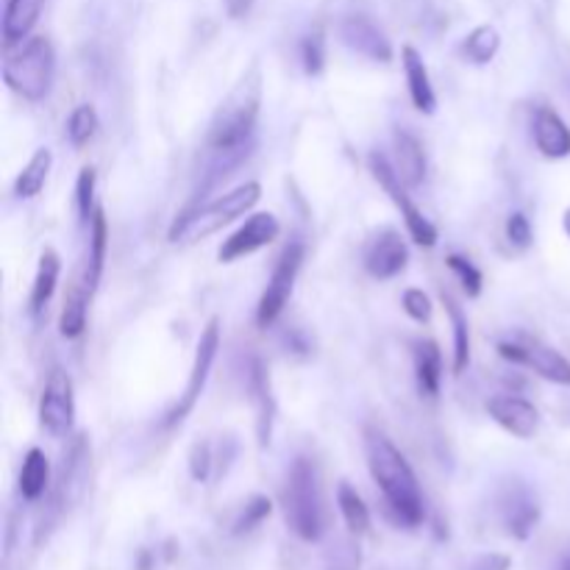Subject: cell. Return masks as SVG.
Returning <instances> with one entry per match:
<instances>
[{
    "label": "cell",
    "mask_w": 570,
    "mask_h": 570,
    "mask_svg": "<svg viewBox=\"0 0 570 570\" xmlns=\"http://www.w3.org/2000/svg\"><path fill=\"white\" fill-rule=\"evenodd\" d=\"M365 454H368L370 476L379 484L390 515L406 529H417L426 521V504H423V490L412 465L392 446L390 437L376 428H368L365 434Z\"/></svg>",
    "instance_id": "obj_1"
},
{
    "label": "cell",
    "mask_w": 570,
    "mask_h": 570,
    "mask_svg": "<svg viewBox=\"0 0 570 570\" xmlns=\"http://www.w3.org/2000/svg\"><path fill=\"white\" fill-rule=\"evenodd\" d=\"M281 510H284L287 526L298 540H321L323 532H326V506H323L321 473L310 457H298L287 470Z\"/></svg>",
    "instance_id": "obj_2"
},
{
    "label": "cell",
    "mask_w": 570,
    "mask_h": 570,
    "mask_svg": "<svg viewBox=\"0 0 570 570\" xmlns=\"http://www.w3.org/2000/svg\"><path fill=\"white\" fill-rule=\"evenodd\" d=\"M259 103H261V81L259 72H248L243 81L228 92L221 109L214 112L212 125H209V148L214 154L234 156L243 154L245 143L250 139L259 120Z\"/></svg>",
    "instance_id": "obj_3"
},
{
    "label": "cell",
    "mask_w": 570,
    "mask_h": 570,
    "mask_svg": "<svg viewBox=\"0 0 570 570\" xmlns=\"http://www.w3.org/2000/svg\"><path fill=\"white\" fill-rule=\"evenodd\" d=\"M259 198H261L259 181H245V185L234 187L232 192H223V195H217L214 201L181 214L179 221L170 226V243L190 245V243H198V239L209 237V234L221 232L223 226H228V223H234L237 217L248 214L250 209L259 203Z\"/></svg>",
    "instance_id": "obj_4"
},
{
    "label": "cell",
    "mask_w": 570,
    "mask_h": 570,
    "mask_svg": "<svg viewBox=\"0 0 570 570\" xmlns=\"http://www.w3.org/2000/svg\"><path fill=\"white\" fill-rule=\"evenodd\" d=\"M56 76V54L48 36H31L20 42V48H7L3 62V81L12 92L31 103L48 98Z\"/></svg>",
    "instance_id": "obj_5"
},
{
    "label": "cell",
    "mask_w": 570,
    "mask_h": 570,
    "mask_svg": "<svg viewBox=\"0 0 570 570\" xmlns=\"http://www.w3.org/2000/svg\"><path fill=\"white\" fill-rule=\"evenodd\" d=\"M368 167L370 172H373V179L381 185V190L390 195V201L395 203V209H399L401 217H404L406 234H410L417 245H423V248H434V245H437V228H434V223L415 206V201L406 195V185L399 179V172H395L392 161L381 154H370Z\"/></svg>",
    "instance_id": "obj_6"
},
{
    "label": "cell",
    "mask_w": 570,
    "mask_h": 570,
    "mask_svg": "<svg viewBox=\"0 0 570 570\" xmlns=\"http://www.w3.org/2000/svg\"><path fill=\"white\" fill-rule=\"evenodd\" d=\"M303 256H306V250H303L301 243L287 245L284 254L279 256L273 273H270L268 287H265V292H261L259 298V306H256V326L259 328L273 326L281 317V312L287 310L292 290H295V279L298 273H301Z\"/></svg>",
    "instance_id": "obj_7"
},
{
    "label": "cell",
    "mask_w": 570,
    "mask_h": 570,
    "mask_svg": "<svg viewBox=\"0 0 570 570\" xmlns=\"http://www.w3.org/2000/svg\"><path fill=\"white\" fill-rule=\"evenodd\" d=\"M217 350H221V321L212 317L206 323V328L201 332V339H198V348H195V359H192V370H190V381L185 387V395L179 399V404L172 406L165 417V426H179L192 410H195L198 399L203 395V387L209 381V370H212L214 357H217Z\"/></svg>",
    "instance_id": "obj_8"
},
{
    "label": "cell",
    "mask_w": 570,
    "mask_h": 570,
    "mask_svg": "<svg viewBox=\"0 0 570 570\" xmlns=\"http://www.w3.org/2000/svg\"><path fill=\"white\" fill-rule=\"evenodd\" d=\"M499 357L506 362L523 365V368L535 370L540 379L551 381V384L570 387V359L562 357L557 348L537 339H526V343H512V339H501Z\"/></svg>",
    "instance_id": "obj_9"
},
{
    "label": "cell",
    "mask_w": 570,
    "mask_h": 570,
    "mask_svg": "<svg viewBox=\"0 0 570 570\" xmlns=\"http://www.w3.org/2000/svg\"><path fill=\"white\" fill-rule=\"evenodd\" d=\"M76 423V390L65 370H51L40 399V426L54 437H67Z\"/></svg>",
    "instance_id": "obj_10"
},
{
    "label": "cell",
    "mask_w": 570,
    "mask_h": 570,
    "mask_svg": "<svg viewBox=\"0 0 570 570\" xmlns=\"http://www.w3.org/2000/svg\"><path fill=\"white\" fill-rule=\"evenodd\" d=\"M281 226L276 221L273 212H256L250 214L248 221L237 228L228 239H223L221 250H217V259L223 265H232V261L245 259V256L256 254V250L268 248L279 239Z\"/></svg>",
    "instance_id": "obj_11"
},
{
    "label": "cell",
    "mask_w": 570,
    "mask_h": 570,
    "mask_svg": "<svg viewBox=\"0 0 570 570\" xmlns=\"http://www.w3.org/2000/svg\"><path fill=\"white\" fill-rule=\"evenodd\" d=\"M365 270H368L373 279L390 281L395 276H401L410 265V248H406V239L401 237L395 228H379V232L370 237V243L365 245Z\"/></svg>",
    "instance_id": "obj_12"
},
{
    "label": "cell",
    "mask_w": 570,
    "mask_h": 570,
    "mask_svg": "<svg viewBox=\"0 0 570 570\" xmlns=\"http://www.w3.org/2000/svg\"><path fill=\"white\" fill-rule=\"evenodd\" d=\"M337 34L345 48L376 62V65H387L392 59V45L387 34L365 14H348V18L339 20Z\"/></svg>",
    "instance_id": "obj_13"
},
{
    "label": "cell",
    "mask_w": 570,
    "mask_h": 570,
    "mask_svg": "<svg viewBox=\"0 0 570 570\" xmlns=\"http://www.w3.org/2000/svg\"><path fill=\"white\" fill-rule=\"evenodd\" d=\"M488 415L517 440H532L540 432V412L521 395H493L488 401Z\"/></svg>",
    "instance_id": "obj_14"
},
{
    "label": "cell",
    "mask_w": 570,
    "mask_h": 570,
    "mask_svg": "<svg viewBox=\"0 0 570 570\" xmlns=\"http://www.w3.org/2000/svg\"><path fill=\"white\" fill-rule=\"evenodd\" d=\"M532 137H535V148L546 159L557 161L570 156V128L554 109H537L535 123H532Z\"/></svg>",
    "instance_id": "obj_15"
},
{
    "label": "cell",
    "mask_w": 570,
    "mask_h": 570,
    "mask_svg": "<svg viewBox=\"0 0 570 570\" xmlns=\"http://www.w3.org/2000/svg\"><path fill=\"white\" fill-rule=\"evenodd\" d=\"M248 392H250V404L256 410V437H259V446H270V428H273V415H276V404H273V392H270V379L268 370L259 359H254L250 365V376H248Z\"/></svg>",
    "instance_id": "obj_16"
},
{
    "label": "cell",
    "mask_w": 570,
    "mask_h": 570,
    "mask_svg": "<svg viewBox=\"0 0 570 570\" xmlns=\"http://www.w3.org/2000/svg\"><path fill=\"white\" fill-rule=\"evenodd\" d=\"M401 65H404L406 72V87H410L412 107L423 114H434V109H437V96H434L432 76H428V67L426 62H423V56L417 54L412 45H406V48L401 51Z\"/></svg>",
    "instance_id": "obj_17"
},
{
    "label": "cell",
    "mask_w": 570,
    "mask_h": 570,
    "mask_svg": "<svg viewBox=\"0 0 570 570\" xmlns=\"http://www.w3.org/2000/svg\"><path fill=\"white\" fill-rule=\"evenodd\" d=\"M392 150H395V172L406 187H417L426 179V154H423V145L415 134L410 131H395L392 137Z\"/></svg>",
    "instance_id": "obj_18"
},
{
    "label": "cell",
    "mask_w": 570,
    "mask_h": 570,
    "mask_svg": "<svg viewBox=\"0 0 570 570\" xmlns=\"http://www.w3.org/2000/svg\"><path fill=\"white\" fill-rule=\"evenodd\" d=\"M501 517H504V526L512 537L529 540L537 521H540V506H537V501L532 499L526 490H512V493L501 501Z\"/></svg>",
    "instance_id": "obj_19"
},
{
    "label": "cell",
    "mask_w": 570,
    "mask_h": 570,
    "mask_svg": "<svg viewBox=\"0 0 570 570\" xmlns=\"http://www.w3.org/2000/svg\"><path fill=\"white\" fill-rule=\"evenodd\" d=\"M412 359H415L417 390L426 399H434L443 384V350L434 339H415L412 343Z\"/></svg>",
    "instance_id": "obj_20"
},
{
    "label": "cell",
    "mask_w": 570,
    "mask_h": 570,
    "mask_svg": "<svg viewBox=\"0 0 570 570\" xmlns=\"http://www.w3.org/2000/svg\"><path fill=\"white\" fill-rule=\"evenodd\" d=\"M45 0H7V12H3V45L14 48L34 31L40 20Z\"/></svg>",
    "instance_id": "obj_21"
},
{
    "label": "cell",
    "mask_w": 570,
    "mask_h": 570,
    "mask_svg": "<svg viewBox=\"0 0 570 570\" xmlns=\"http://www.w3.org/2000/svg\"><path fill=\"white\" fill-rule=\"evenodd\" d=\"M59 273H62V259L54 248H45L40 256V265H36V276H34V284H31V312L40 315L48 301L54 298L56 284H59Z\"/></svg>",
    "instance_id": "obj_22"
},
{
    "label": "cell",
    "mask_w": 570,
    "mask_h": 570,
    "mask_svg": "<svg viewBox=\"0 0 570 570\" xmlns=\"http://www.w3.org/2000/svg\"><path fill=\"white\" fill-rule=\"evenodd\" d=\"M51 488V459L42 448H29L20 468V495L25 501H40Z\"/></svg>",
    "instance_id": "obj_23"
},
{
    "label": "cell",
    "mask_w": 570,
    "mask_h": 570,
    "mask_svg": "<svg viewBox=\"0 0 570 570\" xmlns=\"http://www.w3.org/2000/svg\"><path fill=\"white\" fill-rule=\"evenodd\" d=\"M96 292L87 287V281L70 287V292L65 295V306H62L59 315V332L65 339L81 337L83 328H87V310H90V298Z\"/></svg>",
    "instance_id": "obj_24"
},
{
    "label": "cell",
    "mask_w": 570,
    "mask_h": 570,
    "mask_svg": "<svg viewBox=\"0 0 570 570\" xmlns=\"http://www.w3.org/2000/svg\"><path fill=\"white\" fill-rule=\"evenodd\" d=\"M107 248H109V223L103 209H96L90 221V256H87V270H83V281L92 292L98 290L103 276V265H107Z\"/></svg>",
    "instance_id": "obj_25"
},
{
    "label": "cell",
    "mask_w": 570,
    "mask_h": 570,
    "mask_svg": "<svg viewBox=\"0 0 570 570\" xmlns=\"http://www.w3.org/2000/svg\"><path fill=\"white\" fill-rule=\"evenodd\" d=\"M51 167H54V154L48 148H40L34 150V156L29 159V165L18 172V179H14V195L20 201H31L42 192L45 181L51 176Z\"/></svg>",
    "instance_id": "obj_26"
},
{
    "label": "cell",
    "mask_w": 570,
    "mask_h": 570,
    "mask_svg": "<svg viewBox=\"0 0 570 570\" xmlns=\"http://www.w3.org/2000/svg\"><path fill=\"white\" fill-rule=\"evenodd\" d=\"M337 506H339V515H343V521H345V529H348L350 535H354V537L368 535V532H370V510H368V504L362 501V495L350 488L348 481H339Z\"/></svg>",
    "instance_id": "obj_27"
},
{
    "label": "cell",
    "mask_w": 570,
    "mask_h": 570,
    "mask_svg": "<svg viewBox=\"0 0 570 570\" xmlns=\"http://www.w3.org/2000/svg\"><path fill=\"white\" fill-rule=\"evenodd\" d=\"M501 34L493 25H479L462 40V56L476 67H484L499 56Z\"/></svg>",
    "instance_id": "obj_28"
},
{
    "label": "cell",
    "mask_w": 570,
    "mask_h": 570,
    "mask_svg": "<svg viewBox=\"0 0 570 570\" xmlns=\"http://www.w3.org/2000/svg\"><path fill=\"white\" fill-rule=\"evenodd\" d=\"M443 306H446L448 317H451L454 328V376H462L465 368L470 365V326L465 312L459 310V303L451 295H443Z\"/></svg>",
    "instance_id": "obj_29"
},
{
    "label": "cell",
    "mask_w": 570,
    "mask_h": 570,
    "mask_svg": "<svg viewBox=\"0 0 570 570\" xmlns=\"http://www.w3.org/2000/svg\"><path fill=\"white\" fill-rule=\"evenodd\" d=\"M98 125H101V120H98L96 107H90V103H81V107L72 109L70 118H67V139H70L76 148H83V145L96 137Z\"/></svg>",
    "instance_id": "obj_30"
},
{
    "label": "cell",
    "mask_w": 570,
    "mask_h": 570,
    "mask_svg": "<svg viewBox=\"0 0 570 570\" xmlns=\"http://www.w3.org/2000/svg\"><path fill=\"white\" fill-rule=\"evenodd\" d=\"M270 512H273V501H270L268 495H254V499H248V504L243 506L239 517L234 521V535L239 537L254 532L256 526H261V523L268 521Z\"/></svg>",
    "instance_id": "obj_31"
},
{
    "label": "cell",
    "mask_w": 570,
    "mask_h": 570,
    "mask_svg": "<svg viewBox=\"0 0 570 570\" xmlns=\"http://www.w3.org/2000/svg\"><path fill=\"white\" fill-rule=\"evenodd\" d=\"M301 62H303V70H306V76H321L323 72V67H326V40H323L321 29L303 36Z\"/></svg>",
    "instance_id": "obj_32"
},
{
    "label": "cell",
    "mask_w": 570,
    "mask_h": 570,
    "mask_svg": "<svg viewBox=\"0 0 570 570\" xmlns=\"http://www.w3.org/2000/svg\"><path fill=\"white\" fill-rule=\"evenodd\" d=\"M96 167H83L78 172V181H76V203H78V214H81L83 223L92 221V214H96Z\"/></svg>",
    "instance_id": "obj_33"
},
{
    "label": "cell",
    "mask_w": 570,
    "mask_h": 570,
    "mask_svg": "<svg viewBox=\"0 0 570 570\" xmlns=\"http://www.w3.org/2000/svg\"><path fill=\"white\" fill-rule=\"evenodd\" d=\"M446 265L451 268V273L457 276L459 284H462V290L468 292L470 298H476L481 292V284H484V279H481V270L476 268L473 261L465 259V256L459 254H448L446 256Z\"/></svg>",
    "instance_id": "obj_34"
},
{
    "label": "cell",
    "mask_w": 570,
    "mask_h": 570,
    "mask_svg": "<svg viewBox=\"0 0 570 570\" xmlns=\"http://www.w3.org/2000/svg\"><path fill=\"white\" fill-rule=\"evenodd\" d=\"M359 565H362V554H359V546L354 540H339L328 551L326 570H359Z\"/></svg>",
    "instance_id": "obj_35"
},
{
    "label": "cell",
    "mask_w": 570,
    "mask_h": 570,
    "mask_svg": "<svg viewBox=\"0 0 570 570\" xmlns=\"http://www.w3.org/2000/svg\"><path fill=\"white\" fill-rule=\"evenodd\" d=\"M401 303H404V312L415 323L432 321L434 303H432V298H428V292L417 290V287H410V290H404V295H401Z\"/></svg>",
    "instance_id": "obj_36"
},
{
    "label": "cell",
    "mask_w": 570,
    "mask_h": 570,
    "mask_svg": "<svg viewBox=\"0 0 570 570\" xmlns=\"http://www.w3.org/2000/svg\"><path fill=\"white\" fill-rule=\"evenodd\" d=\"M506 239L521 250H526L532 243H535V232H532V223L526 214L512 212L510 217H506Z\"/></svg>",
    "instance_id": "obj_37"
},
{
    "label": "cell",
    "mask_w": 570,
    "mask_h": 570,
    "mask_svg": "<svg viewBox=\"0 0 570 570\" xmlns=\"http://www.w3.org/2000/svg\"><path fill=\"white\" fill-rule=\"evenodd\" d=\"M212 470V448L209 443H195L190 451V476L195 481H206Z\"/></svg>",
    "instance_id": "obj_38"
},
{
    "label": "cell",
    "mask_w": 570,
    "mask_h": 570,
    "mask_svg": "<svg viewBox=\"0 0 570 570\" xmlns=\"http://www.w3.org/2000/svg\"><path fill=\"white\" fill-rule=\"evenodd\" d=\"M512 559L506 554H481L479 559H473L470 570H510Z\"/></svg>",
    "instance_id": "obj_39"
},
{
    "label": "cell",
    "mask_w": 570,
    "mask_h": 570,
    "mask_svg": "<svg viewBox=\"0 0 570 570\" xmlns=\"http://www.w3.org/2000/svg\"><path fill=\"white\" fill-rule=\"evenodd\" d=\"M223 3H226V12H228V18H234V20H243L245 14H248L250 9H254V3H256V0H223Z\"/></svg>",
    "instance_id": "obj_40"
},
{
    "label": "cell",
    "mask_w": 570,
    "mask_h": 570,
    "mask_svg": "<svg viewBox=\"0 0 570 570\" xmlns=\"http://www.w3.org/2000/svg\"><path fill=\"white\" fill-rule=\"evenodd\" d=\"M562 228H565V234L570 237V206L565 209V214H562Z\"/></svg>",
    "instance_id": "obj_41"
},
{
    "label": "cell",
    "mask_w": 570,
    "mask_h": 570,
    "mask_svg": "<svg viewBox=\"0 0 570 570\" xmlns=\"http://www.w3.org/2000/svg\"><path fill=\"white\" fill-rule=\"evenodd\" d=\"M559 570H570V559H565V562H562V568H559Z\"/></svg>",
    "instance_id": "obj_42"
}]
</instances>
